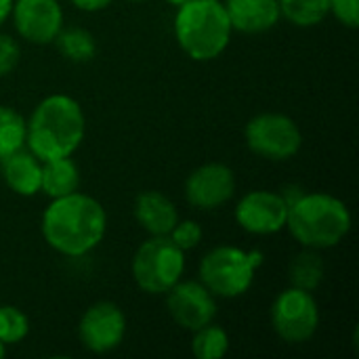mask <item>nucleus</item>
Here are the masks:
<instances>
[{"label":"nucleus","instance_id":"14","mask_svg":"<svg viewBox=\"0 0 359 359\" xmlns=\"http://www.w3.org/2000/svg\"><path fill=\"white\" fill-rule=\"evenodd\" d=\"M223 4L233 32L240 34H265L282 19L278 0H225Z\"/></svg>","mask_w":359,"mask_h":359},{"label":"nucleus","instance_id":"22","mask_svg":"<svg viewBox=\"0 0 359 359\" xmlns=\"http://www.w3.org/2000/svg\"><path fill=\"white\" fill-rule=\"evenodd\" d=\"M25 147V118L8 105H0V160Z\"/></svg>","mask_w":359,"mask_h":359},{"label":"nucleus","instance_id":"2","mask_svg":"<svg viewBox=\"0 0 359 359\" xmlns=\"http://www.w3.org/2000/svg\"><path fill=\"white\" fill-rule=\"evenodd\" d=\"M84 135V109L74 97L63 93L44 97L25 120V145L40 162L74 156Z\"/></svg>","mask_w":359,"mask_h":359},{"label":"nucleus","instance_id":"27","mask_svg":"<svg viewBox=\"0 0 359 359\" xmlns=\"http://www.w3.org/2000/svg\"><path fill=\"white\" fill-rule=\"evenodd\" d=\"M78 11L84 13H99L103 8H107L111 4V0H69Z\"/></svg>","mask_w":359,"mask_h":359},{"label":"nucleus","instance_id":"4","mask_svg":"<svg viewBox=\"0 0 359 359\" xmlns=\"http://www.w3.org/2000/svg\"><path fill=\"white\" fill-rule=\"evenodd\" d=\"M172 32L191 61L208 63L227 50L233 27L223 0H187L177 6Z\"/></svg>","mask_w":359,"mask_h":359},{"label":"nucleus","instance_id":"3","mask_svg":"<svg viewBox=\"0 0 359 359\" xmlns=\"http://www.w3.org/2000/svg\"><path fill=\"white\" fill-rule=\"evenodd\" d=\"M351 225L353 217L349 206L332 194L307 191L288 204L286 229L303 248H334L349 236Z\"/></svg>","mask_w":359,"mask_h":359},{"label":"nucleus","instance_id":"6","mask_svg":"<svg viewBox=\"0 0 359 359\" xmlns=\"http://www.w3.org/2000/svg\"><path fill=\"white\" fill-rule=\"evenodd\" d=\"M185 252L168 236H149L133 255L130 273L145 294H166L185 273Z\"/></svg>","mask_w":359,"mask_h":359},{"label":"nucleus","instance_id":"16","mask_svg":"<svg viewBox=\"0 0 359 359\" xmlns=\"http://www.w3.org/2000/svg\"><path fill=\"white\" fill-rule=\"evenodd\" d=\"M0 164H2V179L13 194L32 198L40 191L42 162L29 149H19L8 158L0 160Z\"/></svg>","mask_w":359,"mask_h":359},{"label":"nucleus","instance_id":"10","mask_svg":"<svg viewBox=\"0 0 359 359\" xmlns=\"http://www.w3.org/2000/svg\"><path fill=\"white\" fill-rule=\"evenodd\" d=\"M126 337V316L111 301L90 305L78 322V339L90 353L105 355L116 351Z\"/></svg>","mask_w":359,"mask_h":359},{"label":"nucleus","instance_id":"11","mask_svg":"<svg viewBox=\"0 0 359 359\" xmlns=\"http://www.w3.org/2000/svg\"><path fill=\"white\" fill-rule=\"evenodd\" d=\"M236 172L223 162H206L185 179V200L198 210H217L236 196Z\"/></svg>","mask_w":359,"mask_h":359},{"label":"nucleus","instance_id":"25","mask_svg":"<svg viewBox=\"0 0 359 359\" xmlns=\"http://www.w3.org/2000/svg\"><path fill=\"white\" fill-rule=\"evenodd\" d=\"M19 59H21L19 42L13 36L0 32V78L8 76L17 67Z\"/></svg>","mask_w":359,"mask_h":359},{"label":"nucleus","instance_id":"24","mask_svg":"<svg viewBox=\"0 0 359 359\" xmlns=\"http://www.w3.org/2000/svg\"><path fill=\"white\" fill-rule=\"evenodd\" d=\"M168 238L183 250V252H189L194 248L200 246L202 238H204V231H202V225L198 221H191V219H185V221H177V225L172 227V231L168 233Z\"/></svg>","mask_w":359,"mask_h":359},{"label":"nucleus","instance_id":"29","mask_svg":"<svg viewBox=\"0 0 359 359\" xmlns=\"http://www.w3.org/2000/svg\"><path fill=\"white\" fill-rule=\"evenodd\" d=\"M4 355H6V345H4V343L0 341V359L4 358Z\"/></svg>","mask_w":359,"mask_h":359},{"label":"nucleus","instance_id":"31","mask_svg":"<svg viewBox=\"0 0 359 359\" xmlns=\"http://www.w3.org/2000/svg\"><path fill=\"white\" fill-rule=\"evenodd\" d=\"M130 2H147V0H130Z\"/></svg>","mask_w":359,"mask_h":359},{"label":"nucleus","instance_id":"21","mask_svg":"<svg viewBox=\"0 0 359 359\" xmlns=\"http://www.w3.org/2000/svg\"><path fill=\"white\" fill-rule=\"evenodd\" d=\"M229 351V334L215 322L194 330L191 353L198 359H221Z\"/></svg>","mask_w":359,"mask_h":359},{"label":"nucleus","instance_id":"8","mask_svg":"<svg viewBox=\"0 0 359 359\" xmlns=\"http://www.w3.org/2000/svg\"><path fill=\"white\" fill-rule=\"evenodd\" d=\"M271 326L286 345H303L311 341L320 328V305L313 292L288 286L271 305Z\"/></svg>","mask_w":359,"mask_h":359},{"label":"nucleus","instance_id":"5","mask_svg":"<svg viewBox=\"0 0 359 359\" xmlns=\"http://www.w3.org/2000/svg\"><path fill=\"white\" fill-rule=\"evenodd\" d=\"M261 265L263 252L223 244L202 257L198 276L217 299H240L252 288Z\"/></svg>","mask_w":359,"mask_h":359},{"label":"nucleus","instance_id":"23","mask_svg":"<svg viewBox=\"0 0 359 359\" xmlns=\"http://www.w3.org/2000/svg\"><path fill=\"white\" fill-rule=\"evenodd\" d=\"M29 334L27 316L15 305H0V341L8 345L21 343Z\"/></svg>","mask_w":359,"mask_h":359},{"label":"nucleus","instance_id":"18","mask_svg":"<svg viewBox=\"0 0 359 359\" xmlns=\"http://www.w3.org/2000/svg\"><path fill=\"white\" fill-rule=\"evenodd\" d=\"M326 276V263L320 255V250H311V248H303L288 267V280L290 286L313 292L322 286Z\"/></svg>","mask_w":359,"mask_h":359},{"label":"nucleus","instance_id":"9","mask_svg":"<svg viewBox=\"0 0 359 359\" xmlns=\"http://www.w3.org/2000/svg\"><path fill=\"white\" fill-rule=\"evenodd\" d=\"M233 219L238 227L250 236H273L286 229L288 202L278 191L252 189L238 200Z\"/></svg>","mask_w":359,"mask_h":359},{"label":"nucleus","instance_id":"17","mask_svg":"<svg viewBox=\"0 0 359 359\" xmlns=\"http://www.w3.org/2000/svg\"><path fill=\"white\" fill-rule=\"evenodd\" d=\"M78 187H80V170L78 164L72 160V156L42 162L40 191H44L50 200L74 194L78 191Z\"/></svg>","mask_w":359,"mask_h":359},{"label":"nucleus","instance_id":"15","mask_svg":"<svg viewBox=\"0 0 359 359\" xmlns=\"http://www.w3.org/2000/svg\"><path fill=\"white\" fill-rule=\"evenodd\" d=\"M135 221L149 236H168L179 221V210L175 202L156 189L141 191L133 204Z\"/></svg>","mask_w":359,"mask_h":359},{"label":"nucleus","instance_id":"19","mask_svg":"<svg viewBox=\"0 0 359 359\" xmlns=\"http://www.w3.org/2000/svg\"><path fill=\"white\" fill-rule=\"evenodd\" d=\"M53 42L57 44L61 57L72 63H88L97 53V42L84 27H61Z\"/></svg>","mask_w":359,"mask_h":359},{"label":"nucleus","instance_id":"20","mask_svg":"<svg viewBox=\"0 0 359 359\" xmlns=\"http://www.w3.org/2000/svg\"><path fill=\"white\" fill-rule=\"evenodd\" d=\"M280 13L297 27H316L330 15V0H278Z\"/></svg>","mask_w":359,"mask_h":359},{"label":"nucleus","instance_id":"28","mask_svg":"<svg viewBox=\"0 0 359 359\" xmlns=\"http://www.w3.org/2000/svg\"><path fill=\"white\" fill-rule=\"evenodd\" d=\"M11 8H13V0H0V27H2L4 21L8 19Z\"/></svg>","mask_w":359,"mask_h":359},{"label":"nucleus","instance_id":"26","mask_svg":"<svg viewBox=\"0 0 359 359\" xmlns=\"http://www.w3.org/2000/svg\"><path fill=\"white\" fill-rule=\"evenodd\" d=\"M330 15L341 25L355 29L359 25V0H330Z\"/></svg>","mask_w":359,"mask_h":359},{"label":"nucleus","instance_id":"13","mask_svg":"<svg viewBox=\"0 0 359 359\" xmlns=\"http://www.w3.org/2000/svg\"><path fill=\"white\" fill-rule=\"evenodd\" d=\"M8 17L19 38L29 44H50L65 21L59 0H13Z\"/></svg>","mask_w":359,"mask_h":359},{"label":"nucleus","instance_id":"12","mask_svg":"<svg viewBox=\"0 0 359 359\" xmlns=\"http://www.w3.org/2000/svg\"><path fill=\"white\" fill-rule=\"evenodd\" d=\"M166 307L172 322L194 332L217 318V297L200 280H179L166 292Z\"/></svg>","mask_w":359,"mask_h":359},{"label":"nucleus","instance_id":"1","mask_svg":"<svg viewBox=\"0 0 359 359\" xmlns=\"http://www.w3.org/2000/svg\"><path fill=\"white\" fill-rule=\"evenodd\" d=\"M40 233L57 255L80 259L103 242L107 212L97 198L82 191L53 198L40 217Z\"/></svg>","mask_w":359,"mask_h":359},{"label":"nucleus","instance_id":"30","mask_svg":"<svg viewBox=\"0 0 359 359\" xmlns=\"http://www.w3.org/2000/svg\"><path fill=\"white\" fill-rule=\"evenodd\" d=\"M168 4H172V6H179V4H183V2H187V0H166Z\"/></svg>","mask_w":359,"mask_h":359},{"label":"nucleus","instance_id":"7","mask_svg":"<svg viewBox=\"0 0 359 359\" xmlns=\"http://www.w3.org/2000/svg\"><path fill=\"white\" fill-rule=\"evenodd\" d=\"M248 149L269 162H286L303 147V133L299 124L278 111H263L248 120L244 128Z\"/></svg>","mask_w":359,"mask_h":359}]
</instances>
